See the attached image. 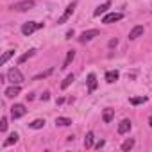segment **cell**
Here are the masks:
<instances>
[{
	"instance_id": "obj_27",
	"label": "cell",
	"mask_w": 152,
	"mask_h": 152,
	"mask_svg": "<svg viewBox=\"0 0 152 152\" xmlns=\"http://www.w3.org/2000/svg\"><path fill=\"white\" fill-rule=\"evenodd\" d=\"M48 99H50V93H48V91H45V93L41 95V100H48Z\"/></svg>"
},
{
	"instance_id": "obj_11",
	"label": "cell",
	"mask_w": 152,
	"mask_h": 152,
	"mask_svg": "<svg viewBox=\"0 0 152 152\" xmlns=\"http://www.w3.org/2000/svg\"><path fill=\"white\" fill-rule=\"evenodd\" d=\"M143 31H145L143 25H136V27L129 32V39H136V38H140V36L143 34Z\"/></svg>"
},
{
	"instance_id": "obj_31",
	"label": "cell",
	"mask_w": 152,
	"mask_h": 152,
	"mask_svg": "<svg viewBox=\"0 0 152 152\" xmlns=\"http://www.w3.org/2000/svg\"><path fill=\"white\" fill-rule=\"evenodd\" d=\"M148 125H152V115L148 116Z\"/></svg>"
},
{
	"instance_id": "obj_15",
	"label": "cell",
	"mask_w": 152,
	"mask_h": 152,
	"mask_svg": "<svg viewBox=\"0 0 152 152\" xmlns=\"http://www.w3.org/2000/svg\"><path fill=\"white\" fill-rule=\"evenodd\" d=\"M75 59V50H70L68 54H66V59H64V63H63V66L61 68H68L70 64H72V61Z\"/></svg>"
},
{
	"instance_id": "obj_25",
	"label": "cell",
	"mask_w": 152,
	"mask_h": 152,
	"mask_svg": "<svg viewBox=\"0 0 152 152\" xmlns=\"http://www.w3.org/2000/svg\"><path fill=\"white\" fill-rule=\"evenodd\" d=\"M52 73V68H48L47 72H43V73H38L36 77H34V81H39V79H43V77H48V75Z\"/></svg>"
},
{
	"instance_id": "obj_13",
	"label": "cell",
	"mask_w": 152,
	"mask_h": 152,
	"mask_svg": "<svg viewBox=\"0 0 152 152\" xmlns=\"http://www.w3.org/2000/svg\"><path fill=\"white\" fill-rule=\"evenodd\" d=\"M97 90V75L90 73L88 75V91H95Z\"/></svg>"
},
{
	"instance_id": "obj_5",
	"label": "cell",
	"mask_w": 152,
	"mask_h": 152,
	"mask_svg": "<svg viewBox=\"0 0 152 152\" xmlns=\"http://www.w3.org/2000/svg\"><path fill=\"white\" fill-rule=\"evenodd\" d=\"M100 32L97 31V29H90V31H84L81 36H79V41L81 43H86V41H90V39H93V38H97Z\"/></svg>"
},
{
	"instance_id": "obj_30",
	"label": "cell",
	"mask_w": 152,
	"mask_h": 152,
	"mask_svg": "<svg viewBox=\"0 0 152 152\" xmlns=\"http://www.w3.org/2000/svg\"><path fill=\"white\" fill-rule=\"evenodd\" d=\"M72 36H73V31H68V32H66V38H68V39H70V38H72Z\"/></svg>"
},
{
	"instance_id": "obj_4",
	"label": "cell",
	"mask_w": 152,
	"mask_h": 152,
	"mask_svg": "<svg viewBox=\"0 0 152 152\" xmlns=\"http://www.w3.org/2000/svg\"><path fill=\"white\" fill-rule=\"evenodd\" d=\"M34 0H22V2H18V4H15L13 6V9L15 11H29V9H32L34 7Z\"/></svg>"
},
{
	"instance_id": "obj_8",
	"label": "cell",
	"mask_w": 152,
	"mask_h": 152,
	"mask_svg": "<svg viewBox=\"0 0 152 152\" xmlns=\"http://www.w3.org/2000/svg\"><path fill=\"white\" fill-rule=\"evenodd\" d=\"M20 84H13V86H9L7 90H6V97H9V99H15V97H18V93H20Z\"/></svg>"
},
{
	"instance_id": "obj_14",
	"label": "cell",
	"mask_w": 152,
	"mask_h": 152,
	"mask_svg": "<svg viewBox=\"0 0 152 152\" xmlns=\"http://www.w3.org/2000/svg\"><path fill=\"white\" fill-rule=\"evenodd\" d=\"M113 116H115V109H104V113H102V120L106 122V124H109L111 120H113Z\"/></svg>"
},
{
	"instance_id": "obj_26",
	"label": "cell",
	"mask_w": 152,
	"mask_h": 152,
	"mask_svg": "<svg viewBox=\"0 0 152 152\" xmlns=\"http://www.w3.org/2000/svg\"><path fill=\"white\" fill-rule=\"evenodd\" d=\"M7 131V118L2 116V120H0V132H6Z\"/></svg>"
},
{
	"instance_id": "obj_23",
	"label": "cell",
	"mask_w": 152,
	"mask_h": 152,
	"mask_svg": "<svg viewBox=\"0 0 152 152\" xmlns=\"http://www.w3.org/2000/svg\"><path fill=\"white\" fill-rule=\"evenodd\" d=\"M43 125H45V120H39V118H38V120H34V122H31V124H29V127H31V129H41V127H43Z\"/></svg>"
},
{
	"instance_id": "obj_22",
	"label": "cell",
	"mask_w": 152,
	"mask_h": 152,
	"mask_svg": "<svg viewBox=\"0 0 152 152\" xmlns=\"http://www.w3.org/2000/svg\"><path fill=\"white\" fill-rule=\"evenodd\" d=\"M13 56H15V50H7V52L2 56V59H0V64H6V63H7Z\"/></svg>"
},
{
	"instance_id": "obj_19",
	"label": "cell",
	"mask_w": 152,
	"mask_h": 152,
	"mask_svg": "<svg viewBox=\"0 0 152 152\" xmlns=\"http://www.w3.org/2000/svg\"><path fill=\"white\" fill-rule=\"evenodd\" d=\"M132 147H134V140H132V138H129V140H125V141L122 143V150H124V152L131 150Z\"/></svg>"
},
{
	"instance_id": "obj_21",
	"label": "cell",
	"mask_w": 152,
	"mask_h": 152,
	"mask_svg": "<svg viewBox=\"0 0 152 152\" xmlns=\"http://www.w3.org/2000/svg\"><path fill=\"white\" fill-rule=\"evenodd\" d=\"M129 102H131L132 106H140V104H145V102H147V97H132Z\"/></svg>"
},
{
	"instance_id": "obj_6",
	"label": "cell",
	"mask_w": 152,
	"mask_h": 152,
	"mask_svg": "<svg viewBox=\"0 0 152 152\" xmlns=\"http://www.w3.org/2000/svg\"><path fill=\"white\" fill-rule=\"evenodd\" d=\"M25 113H27V109H25L23 104H15V106L11 107V116H13L15 120H16V118H22Z\"/></svg>"
},
{
	"instance_id": "obj_20",
	"label": "cell",
	"mask_w": 152,
	"mask_h": 152,
	"mask_svg": "<svg viewBox=\"0 0 152 152\" xmlns=\"http://www.w3.org/2000/svg\"><path fill=\"white\" fill-rule=\"evenodd\" d=\"M73 79H75V77H73V73L66 75V79H64V81L61 83V88H63V90H66V88H68V86H70V84L73 83Z\"/></svg>"
},
{
	"instance_id": "obj_17",
	"label": "cell",
	"mask_w": 152,
	"mask_h": 152,
	"mask_svg": "<svg viewBox=\"0 0 152 152\" xmlns=\"http://www.w3.org/2000/svg\"><path fill=\"white\" fill-rule=\"evenodd\" d=\"M93 138H95V134L90 131V132L86 134V138H84V147H86V148H91V147H93Z\"/></svg>"
},
{
	"instance_id": "obj_10",
	"label": "cell",
	"mask_w": 152,
	"mask_h": 152,
	"mask_svg": "<svg viewBox=\"0 0 152 152\" xmlns=\"http://www.w3.org/2000/svg\"><path fill=\"white\" fill-rule=\"evenodd\" d=\"M118 77H120V73H118L116 70H109V72L106 73V83H109V84H113L115 81H118Z\"/></svg>"
},
{
	"instance_id": "obj_7",
	"label": "cell",
	"mask_w": 152,
	"mask_h": 152,
	"mask_svg": "<svg viewBox=\"0 0 152 152\" xmlns=\"http://www.w3.org/2000/svg\"><path fill=\"white\" fill-rule=\"evenodd\" d=\"M122 18H124L122 13H109V15H106V16L102 18V23H113V22H118V20H122Z\"/></svg>"
},
{
	"instance_id": "obj_12",
	"label": "cell",
	"mask_w": 152,
	"mask_h": 152,
	"mask_svg": "<svg viewBox=\"0 0 152 152\" xmlns=\"http://www.w3.org/2000/svg\"><path fill=\"white\" fill-rule=\"evenodd\" d=\"M131 131V120H122L120 124H118V132L120 134H125V132H129Z\"/></svg>"
},
{
	"instance_id": "obj_1",
	"label": "cell",
	"mask_w": 152,
	"mask_h": 152,
	"mask_svg": "<svg viewBox=\"0 0 152 152\" xmlns=\"http://www.w3.org/2000/svg\"><path fill=\"white\" fill-rule=\"evenodd\" d=\"M7 79H9L13 84H22V83H23V75H22V72H20L18 68H11V70L7 72Z\"/></svg>"
},
{
	"instance_id": "obj_24",
	"label": "cell",
	"mask_w": 152,
	"mask_h": 152,
	"mask_svg": "<svg viewBox=\"0 0 152 152\" xmlns=\"http://www.w3.org/2000/svg\"><path fill=\"white\" fill-rule=\"evenodd\" d=\"M34 54H36V50H34V48H31V50H29V52H27V54H23V56H22V57H20V59H18V63H25V61H27V59H29V57H32V56H34Z\"/></svg>"
},
{
	"instance_id": "obj_29",
	"label": "cell",
	"mask_w": 152,
	"mask_h": 152,
	"mask_svg": "<svg viewBox=\"0 0 152 152\" xmlns=\"http://www.w3.org/2000/svg\"><path fill=\"white\" fill-rule=\"evenodd\" d=\"M116 43H118L116 39H111V41H109V47H116Z\"/></svg>"
},
{
	"instance_id": "obj_28",
	"label": "cell",
	"mask_w": 152,
	"mask_h": 152,
	"mask_svg": "<svg viewBox=\"0 0 152 152\" xmlns=\"http://www.w3.org/2000/svg\"><path fill=\"white\" fill-rule=\"evenodd\" d=\"M104 143H106V141H104V140H100V141H99L95 147H97V148H100V147H104Z\"/></svg>"
},
{
	"instance_id": "obj_16",
	"label": "cell",
	"mask_w": 152,
	"mask_h": 152,
	"mask_svg": "<svg viewBox=\"0 0 152 152\" xmlns=\"http://www.w3.org/2000/svg\"><path fill=\"white\" fill-rule=\"evenodd\" d=\"M56 125L66 127V125H72V120H70V118H66V116H59V118H56Z\"/></svg>"
},
{
	"instance_id": "obj_2",
	"label": "cell",
	"mask_w": 152,
	"mask_h": 152,
	"mask_svg": "<svg viewBox=\"0 0 152 152\" xmlns=\"http://www.w3.org/2000/svg\"><path fill=\"white\" fill-rule=\"evenodd\" d=\"M38 29H43V23H38V22H27V23H23L22 25V32L25 34V36H31L34 31H38Z\"/></svg>"
},
{
	"instance_id": "obj_3",
	"label": "cell",
	"mask_w": 152,
	"mask_h": 152,
	"mask_svg": "<svg viewBox=\"0 0 152 152\" xmlns=\"http://www.w3.org/2000/svg\"><path fill=\"white\" fill-rule=\"evenodd\" d=\"M75 7H77V0H73V2H72V4H70V6H68L66 9H64V13H63V16H61L59 20H57V23H64V22H66V20H68V18H70L72 15H73V11H75Z\"/></svg>"
},
{
	"instance_id": "obj_18",
	"label": "cell",
	"mask_w": 152,
	"mask_h": 152,
	"mask_svg": "<svg viewBox=\"0 0 152 152\" xmlns=\"http://www.w3.org/2000/svg\"><path fill=\"white\" fill-rule=\"evenodd\" d=\"M16 141H18V134H16V132H11L9 138L4 141V147H9V145H13V143H16Z\"/></svg>"
},
{
	"instance_id": "obj_9",
	"label": "cell",
	"mask_w": 152,
	"mask_h": 152,
	"mask_svg": "<svg viewBox=\"0 0 152 152\" xmlns=\"http://www.w3.org/2000/svg\"><path fill=\"white\" fill-rule=\"evenodd\" d=\"M109 7H111V0H106L104 4H100V6L95 9V13H93V15H95V16H100V15H104Z\"/></svg>"
}]
</instances>
